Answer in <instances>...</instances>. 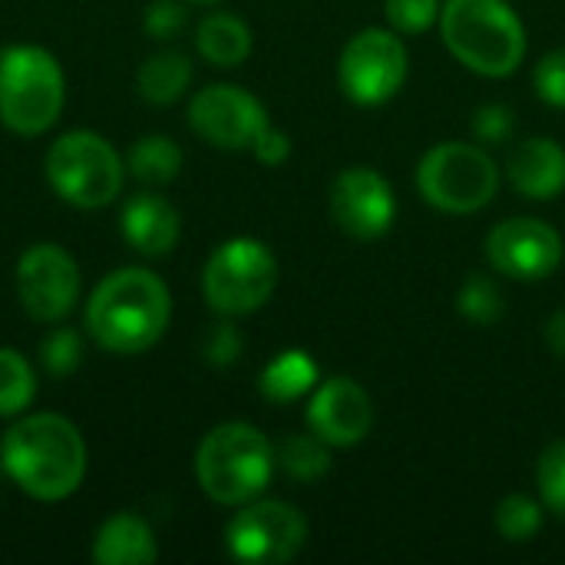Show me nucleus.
Returning <instances> with one entry per match:
<instances>
[{
  "instance_id": "1",
  "label": "nucleus",
  "mask_w": 565,
  "mask_h": 565,
  "mask_svg": "<svg viewBox=\"0 0 565 565\" xmlns=\"http://www.w3.org/2000/svg\"><path fill=\"white\" fill-rule=\"evenodd\" d=\"M3 473L33 500L60 503L86 477V444L76 424L60 414H30L0 440Z\"/></svg>"
},
{
  "instance_id": "2",
  "label": "nucleus",
  "mask_w": 565,
  "mask_h": 565,
  "mask_svg": "<svg viewBox=\"0 0 565 565\" xmlns=\"http://www.w3.org/2000/svg\"><path fill=\"white\" fill-rule=\"evenodd\" d=\"M172 295L149 268H116L86 301V331L109 354H142L169 328Z\"/></svg>"
},
{
  "instance_id": "3",
  "label": "nucleus",
  "mask_w": 565,
  "mask_h": 565,
  "mask_svg": "<svg viewBox=\"0 0 565 565\" xmlns=\"http://www.w3.org/2000/svg\"><path fill=\"white\" fill-rule=\"evenodd\" d=\"M275 473L271 440L242 420L212 427L195 450V480L218 507H245L265 493Z\"/></svg>"
},
{
  "instance_id": "4",
  "label": "nucleus",
  "mask_w": 565,
  "mask_h": 565,
  "mask_svg": "<svg viewBox=\"0 0 565 565\" xmlns=\"http://www.w3.org/2000/svg\"><path fill=\"white\" fill-rule=\"evenodd\" d=\"M447 50L480 76H510L526 56V30L507 0H447L440 10Z\"/></svg>"
},
{
  "instance_id": "5",
  "label": "nucleus",
  "mask_w": 565,
  "mask_h": 565,
  "mask_svg": "<svg viewBox=\"0 0 565 565\" xmlns=\"http://www.w3.org/2000/svg\"><path fill=\"white\" fill-rule=\"evenodd\" d=\"M66 99V79L56 56L33 43L0 53V122L20 136L46 132Z\"/></svg>"
},
{
  "instance_id": "6",
  "label": "nucleus",
  "mask_w": 565,
  "mask_h": 565,
  "mask_svg": "<svg viewBox=\"0 0 565 565\" xmlns=\"http://www.w3.org/2000/svg\"><path fill=\"white\" fill-rule=\"evenodd\" d=\"M46 182L66 205L103 209L122 192L126 162L106 136L93 129H76L50 146Z\"/></svg>"
},
{
  "instance_id": "7",
  "label": "nucleus",
  "mask_w": 565,
  "mask_h": 565,
  "mask_svg": "<svg viewBox=\"0 0 565 565\" xmlns=\"http://www.w3.org/2000/svg\"><path fill=\"white\" fill-rule=\"evenodd\" d=\"M417 189L427 205L447 215H473L493 202L500 189V169L483 146L440 142L420 159Z\"/></svg>"
},
{
  "instance_id": "8",
  "label": "nucleus",
  "mask_w": 565,
  "mask_h": 565,
  "mask_svg": "<svg viewBox=\"0 0 565 565\" xmlns=\"http://www.w3.org/2000/svg\"><path fill=\"white\" fill-rule=\"evenodd\" d=\"M278 285V262L258 238L222 242L202 268V295L212 311L242 318L258 311Z\"/></svg>"
},
{
  "instance_id": "9",
  "label": "nucleus",
  "mask_w": 565,
  "mask_h": 565,
  "mask_svg": "<svg viewBox=\"0 0 565 565\" xmlns=\"http://www.w3.org/2000/svg\"><path fill=\"white\" fill-rule=\"evenodd\" d=\"M407 70H411V60H407L404 40L394 30L367 26L348 40L341 63H338V79L351 103L381 106L401 93Z\"/></svg>"
},
{
  "instance_id": "10",
  "label": "nucleus",
  "mask_w": 565,
  "mask_h": 565,
  "mask_svg": "<svg viewBox=\"0 0 565 565\" xmlns=\"http://www.w3.org/2000/svg\"><path fill=\"white\" fill-rule=\"evenodd\" d=\"M308 540V520L281 500H252L225 526L232 559L248 565L291 563Z\"/></svg>"
},
{
  "instance_id": "11",
  "label": "nucleus",
  "mask_w": 565,
  "mask_h": 565,
  "mask_svg": "<svg viewBox=\"0 0 565 565\" xmlns=\"http://www.w3.org/2000/svg\"><path fill=\"white\" fill-rule=\"evenodd\" d=\"M17 298L33 321H63L79 298L76 258L53 242L30 245L17 262Z\"/></svg>"
},
{
  "instance_id": "12",
  "label": "nucleus",
  "mask_w": 565,
  "mask_h": 565,
  "mask_svg": "<svg viewBox=\"0 0 565 565\" xmlns=\"http://www.w3.org/2000/svg\"><path fill=\"white\" fill-rule=\"evenodd\" d=\"M328 212L338 222V228L348 232L351 238L374 242L391 232L397 218V199L391 182L377 169L354 166L331 182Z\"/></svg>"
},
{
  "instance_id": "13",
  "label": "nucleus",
  "mask_w": 565,
  "mask_h": 565,
  "mask_svg": "<svg viewBox=\"0 0 565 565\" xmlns=\"http://www.w3.org/2000/svg\"><path fill=\"white\" fill-rule=\"evenodd\" d=\"M189 122L205 142L218 149H252L255 136L268 126V113L248 89L215 83L192 96Z\"/></svg>"
},
{
  "instance_id": "14",
  "label": "nucleus",
  "mask_w": 565,
  "mask_h": 565,
  "mask_svg": "<svg viewBox=\"0 0 565 565\" xmlns=\"http://www.w3.org/2000/svg\"><path fill=\"white\" fill-rule=\"evenodd\" d=\"M563 238L540 218H507L487 235V258L500 275L543 281L563 265Z\"/></svg>"
},
{
  "instance_id": "15",
  "label": "nucleus",
  "mask_w": 565,
  "mask_h": 565,
  "mask_svg": "<svg viewBox=\"0 0 565 565\" xmlns=\"http://www.w3.org/2000/svg\"><path fill=\"white\" fill-rule=\"evenodd\" d=\"M374 407L367 391L351 377L324 381L308 404V430L328 447H354L371 434Z\"/></svg>"
},
{
  "instance_id": "16",
  "label": "nucleus",
  "mask_w": 565,
  "mask_h": 565,
  "mask_svg": "<svg viewBox=\"0 0 565 565\" xmlns=\"http://www.w3.org/2000/svg\"><path fill=\"white\" fill-rule=\"evenodd\" d=\"M119 228L132 252H139L142 258H162L175 248L182 235V218L175 205L166 202L162 195L139 192L122 205Z\"/></svg>"
},
{
  "instance_id": "17",
  "label": "nucleus",
  "mask_w": 565,
  "mask_h": 565,
  "mask_svg": "<svg viewBox=\"0 0 565 565\" xmlns=\"http://www.w3.org/2000/svg\"><path fill=\"white\" fill-rule=\"evenodd\" d=\"M507 175L520 195L550 202L565 189V149L550 136L523 139L507 159Z\"/></svg>"
},
{
  "instance_id": "18",
  "label": "nucleus",
  "mask_w": 565,
  "mask_h": 565,
  "mask_svg": "<svg viewBox=\"0 0 565 565\" xmlns=\"http://www.w3.org/2000/svg\"><path fill=\"white\" fill-rule=\"evenodd\" d=\"M89 556L96 565H149L156 563L159 546L152 526L142 516L116 513L96 530Z\"/></svg>"
},
{
  "instance_id": "19",
  "label": "nucleus",
  "mask_w": 565,
  "mask_h": 565,
  "mask_svg": "<svg viewBox=\"0 0 565 565\" xmlns=\"http://www.w3.org/2000/svg\"><path fill=\"white\" fill-rule=\"evenodd\" d=\"M195 46L212 66H238L252 53V30L235 13H209L195 30Z\"/></svg>"
},
{
  "instance_id": "20",
  "label": "nucleus",
  "mask_w": 565,
  "mask_h": 565,
  "mask_svg": "<svg viewBox=\"0 0 565 565\" xmlns=\"http://www.w3.org/2000/svg\"><path fill=\"white\" fill-rule=\"evenodd\" d=\"M318 387V364L308 351H281L265 364L258 391L271 404H295Z\"/></svg>"
},
{
  "instance_id": "21",
  "label": "nucleus",
  "mask_w": 565,
  "mask_h": 565,
  "mask_svg": "<svg viewBox=\"0 0 565 565\" xmlns=\"http://www.w3.org/2000/svg\"><path fill=\"white\" fill-rule=\"evenodd\" d=\"M189 83H192V63L179 50L152 53L139 66V76H136L139 96L146 103H152V106H169V103L182 99V93L189 89Z\"/></svg>"
},
{
  "instance_id": "22",
  "label": "nucleus",
  "mask_w": 565,
  "mask_h": 565,
  "mask_svg": "<svg viewBox=\"0 0 565 565\" xmlns=\"http://www.w3.org/2000/svg\"><path fill=\"white\" fill-rule=\"evenodd\" d=\"M275 467L298 483H315L331 470L328 444L321 437H315L311 430L291 434L275 447Z\"/></svg>"
},
{
  "instance_id": "23",
  "label": "nucleus",
  "mask_w": 565,
  "mask_h": 565,
  "mask_svg": "<svg viewBox=\"0 0 565 565\" xmlns=\"http://www.w3.org/2000/svg\"><path fill=\"white\" fill-rule=\"evenodd\" d=\"M179 169H182V149L169 136H142L129 152V172L139 182L166 185L179 175Z\"/></svg>"
},
{
  "instance_id": "24",
  "label": "nucleus",
  "mask_w": 565,
  "mask_h": 565,
  "mask_svg": "<svg viewBox=\"0 0 565 565\" xmlns=\"http://www.w3.org/2000/svg\"><path fill=\"white\" fill-rule=\"evenodd\" d=\"M36 397L33 364L17 348H0V417L23 414Z\"/></svg>"
},
{
  "instance_id": "25",
  "label": "nucleus",
  "mask_w": 565,
  "mask_h": 565,
  "mask_svg": "<svg viewBox=\"0 0 565 565\" xmlns=\"http://www.w3.org/2000/svg\"><path fill=\"white\" fill-rule=\"evenodd\" d=\"M457 311L470 321V324H480V328H493L500 318H503V295L497 288L493 278L473 271L463 278L460 291H457Z\"/></svg>"
},
{
  "instance_id": "26",
  "label": "nucleus",
  "mask_w": 565,
  "mask_h": 565,
  "mask_svg": "<svg viewBox=\"0 0 565 565\" xmlns=\"http://www.w3.org/2000/svg\"><path fill=\"white\" fill-rule=\"evenodd\" d=\"M497 530L507 543H530L543 530V503L513 493L497 507Z\"/></svg>"
},
{
  "instance_id": "27",
  "label": "nucleus",
  "mask_w": 565,
  "mask_h": 565,
  "mask_svg": "<svg viewBox=\"0 0 565 565\" xmlns=\"http://www.w3.org/2000/svg\"><path fill=\"white\" fill-rule=\"evenodd\" d=\"M536 487L543 507L565 520V440H556L543 450L536 463Z\"/></svg>"
},
{
  "instance_id": "28",
  "label": "nucleus",
  "mask_w": 565,
  "mask_h": 565,
  "mask_svg": "<svg viewBox=\"0 0 565 565\" xmlns=\"http://www.w3.org/2000/svg\"><path fill=\"white\" fill-rule=\"evenodd\" d=\"M40 364L56 374L66 377L83 364V338L73 328H56L40 341Z\"/></svg>"
},
{
  "instance_id": "29",
  "label": "nucleus",
  "mask_w": 565,
  "mask_h": 565,
  "mask_svg": "<svg viewBox=\"0 0 565 565\" xmlns=\"http://www.w3.org/2000/svg\"><path fill=\"white\" fill-rule=\"evenodd\" d=\"M387 20L394 33L417 36L440 20V3L437 0H387Z\"/></svg>"
},
{
  "instance_id": "30",
  "label": "nucleus",
  "mask_w": 565,
  "mask_h": 565,
  "mask_svg": "<svg viewBox=\"0 0 565 565\" xmlns=\"http://www.w3.org/2000/svg\"><path fill=\"white\" fill-rule=\"evenodd\" d=\"M516 132V113L503 103H487L473 116V136L483 146H503Z\"/></svg>"
},
{
  "instance_id": "31",
  "label": "nucleus",
  "mask_w": 565,
  "mask_h": 565,
  "mask_svg": "<svg viewBox=\"0 0 565 565\" xmlns=\"http://www.w3.org/2000/svg\"><path fill=\"white\" fill-rule=\"evenodd\" d=\"M533 86L540 99H546L556 109H565V50H553L536 63Z\"/></svg>"
},
{
  "instance_id": "32",
  "label": "nucleus",
  "mask_w": 565,
  "mask_h": 565,
  "mask_svg": "<svg viewBox=\"0 0 565 565\" xmlns=\"http://www.w3.org/2000/svg\"><path fill=\"white\" fill-rule=\"evenodd\" d=\"M185 7L179 0H152L142 13V30L152 40H172L185 26Z\"/></svg>"
},
{
  "instance_id": "33",
  "label": "nucleus",
  "mask_w": 565,
  "mask_h": 565,
  "mask_svg": "<svg viewBox=\"0 0 565 565\" xmlns=\"http://www.w3.org/2000/svg\"><path fill=\"white\" fill-rule=\"evenodd\" d=\"M202 354H205V361L215 364V367L235 364L238 354H242V334H238V328H235V324H215V328L209 331L205 344H202Z\"/></svg>"
},
{
  "instance_id": "34",
  "label": "nucleus",
  "mask_w": 565,
  "mask_h": 565,
  "mask_svg": "<svg viewBox=\"0 0 565 565\" xmlns=\"http://www.w3.org/2000/svg\"><path fill=\"white\" fill-rule=\"evenodd\" d=\"M252 152H255V159L265 162V166H281V162L291 156V139H288L281 129L265 126V129L255 136V142H252Z\"/></svg>"
},
{
  "instance_id": "35",
  "label": "nucleus",
  "mask_w": 565,
  "mask_h": 565,
  "mask_svg": "<svg viewBox=\"0 0 565 565\" xmlns=\"http://www.w3.org/2000/svg\"><path fill=\"white\" fill-rule=\"evenodd\" d=\"M546 344L553 348V354L565 358V308H559L550 318V324H546Z\"/></svg>"
},
{
  "instance_id": "36",
  "label": "nucleus",
  "mask_w": 565,
  "mask_h": 565,
  "mask_svg": "<svg viewBox=\"0 0 565 565\" xmlns=\"http://www.w3.org/2000/svg\"><path fill=\"white\" fill-rule=\"evenodd\" d=\"M192 3H218V0H192Z\"/></svg>"
}]
</instances>
